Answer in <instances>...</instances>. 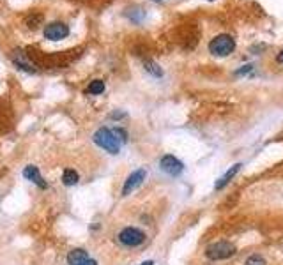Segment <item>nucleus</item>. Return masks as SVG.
<instances>
[{
    "instance_id": "obj_1",
    "label": "nucleus",
    "mask_w": 283,
    "mask_h": 265,
    "mask_svg": "<svg viewBox=\"0 0 283 265\" xmlns=\"http://www.w3.org/2000/svg\"><path fill=\"white\" fill-rule=\"evenodd\" d=\"M94 143L110 154H119L121 152L122 142L119 140V136H117V133L113 129L101 127V129H98L94 133Z\"/></svg>"
},
{
    "instance_id": "obj_2",
    "label": "nucleus",
    "mask_w": 283,
    "mask_h": 265,
    "mask_svg": "<svg viewBox=\"0 0 283 265\" xmlns=\"http://www.w3.org/2000/svg\"><path fill=\"white\" fill-rule=\"evenodd\" d=\"M236 50V39L228 34H219L209 42V51L216 57H227Z\"/></svg>"
},
{
    "instance_id": "obj_3",
    "label": "nucleus",
    "mask_w": 283,
    "mask_h": 265,
    "mask_svg": "<svg viewBox=\"0 0 283 265\" xmlns=\"http://www.w3.org/2000/svg\"><path fill=\"white\" fill-rule=\"evenodd\" d=\"M236 255V246L232 242L228 241H218V242H213L211 246H207L205 249V256L209 260H227L230 256Z\"/></svg>"
},
{
    "instance_id": "obj_4",
    "label": "nucleus",
    "mask_w": 283,
    "mask_h": 265,
    "mask_svg": "<svg viewBox=\"0 0 283 265\" xmlns=\"http://www.w3.org/2000/svg\"><path fill=\"white\" fill-rule=\"evenodd\" d=\"M144 241H145V233L142 232V230H138V228L128 226L119 233V242L128 247H136Z\"/></svg>"
},
{
    "instance_id": "obj_5",
    "label": "nucleus",
    "mask_w": 283,
    "mask_h": 265,
    "mask_svg": "<svg viewBox=\"0 0 283 265\" xmlns=\"http://www.w3.org/2000/svg\"><path fill=\"white\" fill-rule=\"evenodd\" d=\"M159 166H161V170L167 175L170 177H177L181 175L182 170H184V164H182V161H179V159L175 158V156H172V154H167V156H163L161 161H159Z\"/></svg>"
},
{
    "instance_id": "obj_6",
    "label": "nucleus",
    "mask_w": 283,
    "mask_h": 265,
    "mask_svg": "<svg viewBox=\"0 0 283 265\" xmlns=\"http://www.w3.org/2000/svg\"><path fill=\"white\" fill-rule=\"evenodd\" d=\"M145 177H147V172H145L144 168H140V170H136V172L131 173V175L128 177L126 182H124V187H122V196L131 195L136 187L142 186V182L145 181Z\"/></svg>"
},
{
    "instance_id": "obj_7",
    "label": "nucleus",
    "mask_w": 283,
    "mask_h": 265,
    "mask_svg": "<svg viewBox=\"0 0 283 265\" xmlns=\"http://www.w3.org/2000/svg\"><path fill=\"white\" fill-rule=\"evenodd\" d=\"M67 34H69V27L65 23H61V21H53V23L44 27V38L50 39V41L64 39Z\"/></svg>"
},
{
    "instance_id": "obj_8",
    "label": "nucleus",
    "mask_w": 283,
    "mask_h": 265,
    "mask_svg": "<svg viewBox=\"0 0 283 265\" xmlns=\"http://www.w3.org/2000/svg\"><path fill=\"white\" fill-rule=\"evenodd\" d=\"M13 62L16 67H20V69L25 71V73H36L37 71L34 62L30 61L28 53H25L23 50H14L13 51Z\"/></svg>"
},
{
    "instance_id": "obj_9",
    "label": "nucleus",
    "mask_w": 283,
    "mask_h": 265,
    "mask_svg": "<svg viewBox=\"0 0 283 265\" xmlns=\"http://www.w3.org/2000/svg\"><path fill=\"white\" fill-rule=\"evenodd\" d=\"M23 175L27 177L28 181H32L37 187H41V189H46V187H48L46 181L43 179L41 173H39V170H37L36 166H27V168L23 170Z\"/></svg>"
},
{
    "instance_id": "obj_10",
    "label": "nucleus",
    "mask_w": 283,
    "mask_h": 265,
    "mask_svg": "<svg viewBox=\"0 0 283 265\" xmlns=\"http://www.w3.org/2000/svg\"><path fill=\"white\" fill-rule=\"evenodd\" d=\"M88 260V253L85 249H73V251L67 255V264L69 265H80L84 264V262Z\"/></svg>"
},
{
    "instance_id": "obj_11",
    "label": "nucleus",
    "mask_w": 283,
    "mask_h": 265,
    "mask_svg": "<svg viewBox=\"0 0 283 265\" xmlns=\"http://www.w3.org/2000/svg\"><path fill=\"white\" fill-rule=\"evenodd\" d=\"M241 166H242L241 163L234 164V166L230 168V170H228V172L225 173V175H223V177H221V179H219L218 182H216V189H223V187L227 186L228 182H230V181H232V179H234V175H236V173L239 172V170H241Z\"/></svg>"
},
{
    "instance_id": "obj_12",
    "label": "nucleus",
    "mask_w": 283,
    "mask_h": 265,
    "mask_svg": "<svg viewBox=\"0 0 283 265\" xmlns=\"http://www.w3.org/2000/svg\"><path fill=\"white\" fill-rule=\"evenodd\" d=\"M78 173L74 172L73 168H67V170H64V173H62V182H64V186H74L76 182H78Z\"/></svg>"
},
{
    "instance_id": "obj_13",
    "label": "nucleus",
    "mask_w": 283,
    "mask_h": 265,
    "mask_svg": "<svg viewBox=\"0 0 283 265\" xmlns=\"http://www.w3.org/2000/svg\"><path fill=\"white\" fill-rule=\"evenodd\" d=\"M144 65H145V71H149L151 75L152 76H156V78H159V76L163 75V71H161V67H159L158 64L154 61H151V59H145L144 61Z\"/></svg>"
},
{
    "instance_id": "obj_14",
    "label": "nucleus",
    "mask_w": 283,
    "mask_h": 265,
    "mask_svg": "<svg viewBox=\"0 0 283 265\" xmlns=\"http://www.w3.org/2000/svg\"><path fill=\"white\" fill-rule=\"evenodd\" d=\"M103 90H105V82H103V80H94V82H90V85L87 87V92L94 94V96L101 94Z\"/></svg>"
},
{
    "instance_id": "obj_15",
    "label": "nucleus",
    "mask_w": 283,
    "mask_h": 265,
    "mask_svg": "<svg viewBox=\"0 0 283 265\" xmlns=\"http://www.w3.org/2000/svg\"><path fill=\"white\" fill-rule=\"evenodd\" d=\"M246 265H267L264 260V256L260 255H251L250 258L246 260Z\"/></svg>"
},
{
    "instance_id": "obj_16",
    "label": "nucleus",
    "mask_w": 283,
    "mask_h": 265,
    "mask_svg": "<svg viewBox=\"0 0 283 265\" xmlns=\"http://www.w3.org/2000/svg\"><path fill=\"white\" fill-rule=\"evenodd\" d=\"M80 265H98V262L92 260V258H88L87 262H84V264H80Z\"/></svg>"
},
{
    "instance_id": "obj_17",
    "label": "nucleus",
    "mask_w": 283,
    "mask_h": 265,
    "mask_svg": "<svg viewBox=\"0 0 283 265\" xmlns=\"http://www.w3.org/2000/svg\"><path fill=\"white\" fill-rule=\"evenodd\" d=\"M276 61H278V64H283V50L278 53V57H276Z\"/></svg>"
},
{
    "instance_id": "obj_18",
    "label": "nucleus",
    "mask_w": 283,
    "mask_h": 265,
    "mask_svg": "<svg viewBox=\"0 0 283 265\" xmlns=\"http://www.w3.org/2000/svg\"><path fill=\"white\" fill-rule=\"evenodd\" d=\"M142 265H154V262L152 260H147V262H144Z\"/></svg>"
}]
</instances>
